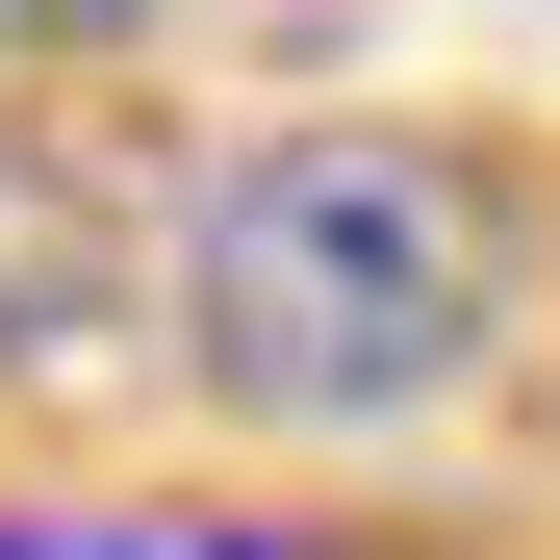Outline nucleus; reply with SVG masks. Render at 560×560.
<instances>
[{"label":"nucleus","mask_w":560,"mask_h":560,"mask_svg":"<svg viewBox=\"0 0 560 560\" xmlns=\"http://www.w3.org/2000/svg\"><path fill=\"white\" fill-rule=\"evenodd\" d=\"M178 357L230 433H408L510 357V178L458 128H255L178 205Z\"/></svg>","instance_id":"f257e3e1"}]
</instances>
